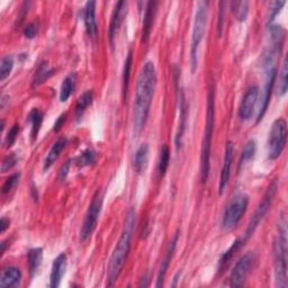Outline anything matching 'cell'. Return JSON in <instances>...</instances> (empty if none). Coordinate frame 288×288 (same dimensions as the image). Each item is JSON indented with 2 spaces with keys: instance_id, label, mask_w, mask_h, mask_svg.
Listing matches in <instances>:
<instances>
[{
  "instance_id": "cell-1",
  "label": "cell",
  "mask_w": 288,
  "mask_h": 288,
  "mask_svg": "<svg viewBox=\"0 0 288 288\" xmlns=\"http://www.w3.org/2000/svg\"><path fill=\"white\" fill-rule=\"evenodd\" d=\"M157 87V71L153 62H147L138 74L136 94L133 109V124L136 134L146 127L152 99Z\"/></svg>"
},
{
  "instance_id": "cell-2",
  "label": "cell",
  "mask_w": 288,
  "mask_h": 288,
  "mask_svg": "<svg viewBox=\"0 0 288 288\" xmlns=\"http://www.w3.org/2000/svg\"><path fill=\"white\" fill-rule=\"evenodd\" d=\"M135 212L134 210H131L127 214L124 228H123L122 236L117 242L115 250L109 261L108 266V274H107V285L114 286L115 282L119 279V277L124 267L127 255H129L130 249H131V241L133 231H134L135 226Z\"/></svg>"
},
{
  "instance_id": "cell-3",
  "label": "cell",
  "mask_w": 288,
  "mask_h": 288,
  "mask_svg": "<svg viewBox=\"0 0 288 288\" xmlns=\"http://www.w3.org/2000/svg\"><path fill=\"white\" fill-rule=\"evenodd\" d=\"M214 117H215V106H214V89L211 88L209 96H207V109H206V124L203 137L201 146V158H200V177L203 183H206L210 176V159H211V148L213 131H214Z\"/></svg>"
},
{
  "instance_id": "cell-4",
  "label": "cell",
  "mask_w": 288,
  "mask_h": 288,
  "mask_svg": "<svg viewBox=\"0 0 288 288\" xmlns=\"http://www.w3.org/2000/svg\"><path fill=\"white\" fill-rule=\"evenodd\" d=\"M275 251V278L276 286L286 288L287 281V227L284 217L279 221L278 233L274 244Z\"/></svg>"
},
{
  "instance_id": "cell-5",
  "label": "cell",
  "mask_w": 288,
  "mask_h": 288,
  "mask_svg": "<svg viewBox=\"0 0 288 288\" xmlns=\"http://www.w3.org/2000/svg\"><path fill=\"white\" fill-rule=\"evenodd\" d=\"M207 17H209V3L199 2L197 4V10L194 20L193 36H191V46H190V66L191 72L195 73L198 63V47L205 35Z\"/></svg>"
},
{
  "instance_id": "cell-6",
  "label": "cell",
  "mask_w": 288,
  "mask_h": 288,
  "mask_svg": "<svg viewBox=\"0 0 288 288\" xmlns=\"http://www.w3.org/2000/svg\"><path fill=\"white\" fill-rule=\"evenodd\" d=\"M287 140V123L284 119H278L274 122L268 137V159L274 161L280 156L286 147Z\"/></svg>"
},
{
  "instance_id": "cell-7",
  "label": "cell",
  "mask_w": 288,
  "mask_h": 288,
  "mask_svg": "<svg viewBox=\"0 0 288 288\" xmlns=\"http://www.w3.org/2000/svg\"><path fill=\"white\" fill-rule=\"evenodd\" d=\"M249 198L247 195H238L233 197V199L227 205L226 211L224 213L222 220V227L224 230H231L238 223L241 221L242 216L245 214L248 209Z\"/></svg>"
},
{
  "instance_id": "cell-8",
  "label": "cell",
  "mask_w": 288,
  "mask_h": 288,
  "mask_svg": "<svg viewBox=\"0 0 288 288\" xmlns=\"http://www.w3.org/2000/svg\"><path fill=\"white\" fill-rule=\"evenodd\" d=\"M101 207H103V195H101L100 191L98 190L94 196L92 203H90L86 216H84L82 227L81 230H80V241L81 242H84L86 240H88L95 231L96 226H97Z\"/></svg>"
},
{
  "instance_id": "cell-9",
  "label": "cell",
  "mask_w": 288,
  "mask_h": 288,
  "mask_svg": "<svg viewBox=\"0 0 288 288\" xmlns=\"http://www.w3.org/2000/svg\"><path fill=\"white\" fill-rule=\"evenodd\" d=\"M276 191H277V185H276V183H273V184L270 185V187L268 188V190H267V193H266V195H265V197H264L263 201L260 203V205L258 206L257 211H255L254 215H253L252 218H251V221H250L249 226H248V230H247V232H245V236H244V238L241 240V241H240V243H241V245H243L245 242H247L248 240L250 239V237L252 236V234H253L254 231H255V228L258 227L259 223H260L261 221H263V218H264L265 215L267 214V212L269 211L270 206H271V203H273V200H274V197H275Z\"/></svg>"
},
{
  "instance_id": "cell-10",
  "label": "cell",
  "mask_w": 288,
  "mask_h": 288,
  "mask_svg": "<svg viewBox=\"0 0 288 288\" xmlns=\"http://www.w3.org/2000/svg\"><path fill=\"white\" fill-rule=\"evenodd\" d=\"M255 260H257L255 253L248 252L238 261L230 276V285L232 287H240L244 284L250 271L253 268Z\"/></svg>"
},
{
  "instance_id": "cell-11",
  "label": "cell",
  "mask_w": 288,
  "mask_h": 288,
  "mask_svg": "<svg viewBox=\"0 0 288 288\" xmlns=\"http://www.w3.org/2000/svg\"><path fill=\"white\" fill-rule=\"evenodd\" d=\"M264 73H265V77H266V81H265V86H264L263 92H261L257 122H260L261 120L264 119V116H265L266 111H267V108H268L270 97H271V94H273V89H274L276 77H277V69H276V67L270 68V69H266V70H264Z\"/></svg>"
},
{
  "instance_id": "cell-12",
  "label": "cell",
  "mask_w": 288,
  "mask_h": 288,
  "mask_svg": "<svg viewBox=\"0 0 288 288\" xmlns=\"http://www.w3.org/2000/svg\"><path fill=\"white\" fill-rule=\"evenodd\" d=\"M259 97V88L257 86H253L243 96L241 105L239 108V116L242 121H248L252 117L253 111L257 105Z\"/></svg>"
},
{
  "instance_id": "cell-13",
  "label": "cell",
  "mask_w": 288,
  "mask_h": 288,
  "mask_svg": "<svg viewBox=\"0 0 288 288\" xmlns=\"http://www.w3.org/2000/svg\"><path fill=\"white\" fill-rule=\"evenodd\" d=\"M178 103H179V123H178V130L177 133H176V137H175V144H176V149L177 151H179V149L181 148V143H183V137H184V133H185V129H186V121H187V105H186V100H185V95L183 89L178 88Z\"/></svg>"
},
{
  "instance_id": "cell-14",
  "label": "cell",
  "mask_w": 288,
  "mask_h": 288,
  "mask_svg": "<svg viewBox=\"0 0 288 288\" xmlns=\"http://www.w3.org/2000/svg\"><path fill=\"white\" fill-rule=\"evenodd\" d=\"M233 156H234V146L232 142H228L226 149H225V154H224V161L221 170V177H220V195H222L225 190L228 179L231 176V167L233 162Z\"/></svg>"
},
{
  "instance_id": "cell-15",
  "label": "cell",
  "mask_w": 288,
  "mask_h": 288,
  "mask_svg": "<svg viewBox=\"0 0 288 288\" xmlns=\"http://www.w3.org/2000/svg\"><path fill=\"white\" fill-rule=\"evenodd\" d=\"M126 14H127V4L125 2L117 3L114 8V12L113 14H111V19H110V25H109L108 35H109V41H110L111 45L114 44V37L117 33V31L120 30Z\"/></svg>"
},
{
  "instance_id": "cell-16",
  "label": "cell",
  "mask_w": 288,
  "mask_h": 288,
  "mask_svg": "<svg viewBox=\"0 0 288 288\" xmlns=\"http://www.w3.org/2000/svg\"><path fill=\"white\" fill-rule=\"evenodd\" d=\"M67 270V255L60 253L55 258L52 265V271L50 276V286L52 288H57L61 284V280Z\"/></svg>"
},
{
  "instance_id": "cell-17",
  "label": "cell",
  "mask_w": 288,
  "mask_h": 288,
  "mask_svg": "<svg viewBox=\"0 0 288 288\" xmlns=\"http://www.w3.org/2000/svg\"><path fill=\"white\" fill-rule=\"evenodd\" d=\"M157 7L158 3L157 2H149L147 3L146 7V13H144V19H143V27H142V43H146L150 37L152 26L154 23V17L157 14Z\"/></svg>"
},
{
  "instance_id": "cell-18",
  "label": "cell",
  "mask_w": 288,
  "mask_h": 288,
  "mask_svg": "<svg viewBox=\"0 0 288 288\" xmlns=\"http://www.w3.org/2000/svg\"><path fill=\"white\" fill-rule=\"evenodd\" d=\"M84 25L89 37L96 39L98 33L97 20H96V3L88 2L84 6Z\"/></svg>"
},
{
  "instance_id": "cell-19",
  "label": "cell",
  "mask_w": 288,
  "mask_h": 288,
  "mask_svg": "<svg viewBox=\"0 0 288 288\" xmlns=\"http://www.w3.org/2000/svg\"><path fill=\"white\" fill-rule=\"evenodd\" d=\"M20 281H22V273L16 267H7L2 271L0 287H17L20 285Z\"/></svg>"
},
{
  "instance_id": "cell-20",
  "label": "cell",
  "mask_w": 288,
  "mask_h": 288,
  "mask_svg": "<svg viewBox=\"0 0 288 288\" xmlns=\"http://www.w3.org/2000/svg\"><path fill=\"white\" fill-rule=\"evenodd\" d=\"M178 240H179V233H176V236L174 237L172 241L170 242V245H169V249H168V251H167V254L164 255V258H163L162 263H161V266H160V269H159V273H158L157 287L162 286V284H163L164 277H166L167 270H168L169 266H170V261H171V259H172V257H174L176 247H177Z\"/></svg>"
},
{
  "instance_id": "cell-21",
  "label": "cell",
  "mask_w": 288,
  "mask_h": 288,
  "mask_svg": "<svg viewBox=\"0 0 288 288\" xmlns=\"http://www.w3.org/2000/svg\"><path fill=\"white\" fill-rule=\"evenodd\" d=\"M66 146H67V138L66 137H60L54 144H53L52 148L50 149L49 154H47V157L45 158L44 166H43L44 171H46V170L49 169L52 166V164L56 161L57 158L60 157L61 152L65 150Z\"/></svg>"
},
{
  "instance_id": "cell-22",
  "label": "cell",
  "mask_w": 288,
  "mask_h": 288,
  "mask_svg": "<svg viewBox=\"0 0 288 288\" xmlns=\"http://www.w3.org/2000/svg\"><path fill=\"white\" fill-rule=\"evenodd\" d=\"M149 161V146L142 144L137 149L134 157V169L137 174H142L146 170Z\"/></svg>"
},
{
  "instance_id": "cell-23",
  "label": "cell",
  "mask_w": 288,
  "mask_h": 288,
  "mask_svg": "<svg viewBox=\"0 0 288 288\" xmlns=\"http://www.w3.org/2000/svg\"><path fill=\"white\" fill-rule=\"evenodd\" d=\"M93 99H94V95H93L92 90H87V92H84L81 96H80L77 101V105H76L77 120L81 119L84 111H86V109L89 107L90 105H92Z\"/></svg>"
},
{
  "instance_id": "cell-24",
  "label": "cell",
  "mask_w": 288,
  "mask_h": 288,
  "mask_svg": "<svg viewBox=\"0 0 288 288\" xmlns=\"http://www.w3.org/2000/svg\"><path fill=\"white\" fill-rule=\"evenodd\" d=\"M74 86H76V76L74 74H69L68 77L65 78L60 88V101L61 103H66V101L70 98V96L73 93Z\"/></svg>"
},
{
  "instance_id": "cell-25",
  "label": "cell",
  "mask_w": 288,
  "mask_h": 288,
  "mask_svg": "<svg viewBox=\"0 0 288 288\" xmlns=\"http://www.w3.org/2000/svg\"><path fill=\"white\" fill-rule=\"evenodd\" d=\"M28 120L32 124V131H31L32 141H35L37 138V134H39V132L41 130L42 122H43V114H42V111L40 109L34 108L30 113Z\"/></svg>"
},
{
  "instance_id": "cell-26",
  "label": "cell",
  "mask_w": 288,
  "mask_h": 288,
  "mask_svg": "<svg viewBox=\"0 0 288 288\" xmlns=\"http://www.w3.org/2000/svg\"><path fill=\"white\" fill-rule=\"evenodd\" d=\"M42 258H43V250L41 248H35L30 250L28 266H30V273L32 276H34L37 273V270L40 269V266L42 264Z\"/></svg>"
},
{
  "instance_id": "cell-27",
  "label": "cell",
  "mask_w": 288,
  "mask_h": 288,
  "mask_svg": "<svg viewBox=\"0 0 288 288\" xmlns=\"http://www.w3.org/2000/svg\"><path fill=\"white\" fill-rule=\"evenodd\" d=\"M133 63V54L132 51L129 52L124 65V70H123V78H122V89H123V98L125 99L127 92H129V84H130V78H131V68Z\"/></svg>"
},
{
  "instance_id": "cell-28",
  "label": "cell",
  "mask_w": 288,
  "mask_h": 288,
  "mask_svg": "<svg viewBox=\"0 0 288 288\" xmlns=\"http://www.w3.org/2000/svg\"><path fill=\"white\" fill-rule=\"evenodd\" d=\"M255 152H257V143H255L254 140L248 141L243 148L241 158H240L239 166L242 167L245 163L249 162L250 160L253 159L255 156Z\"/></svg>"
},
{
  "instance_id": "cell-29",
  "label": "cell",
  "mask_w": 288,
  "mask_h": 288,
  "mask_svg": "<svg viewBox=\"0 0 288 288\" xmlns=\"http://www.w3.org/2000/svg\"><path fill=\"white\" fill-rule=\"evenodd\" d=\"M96 157L97 156H96V152L93 149H87V150L81 152V154L76 159V164L79 168L92 166L96 161Z\"/></svg>"
},
{
  "instance_id": "cell-30",
  "label": "cell",
  "mask_w": 288,
  "mask_h": 288,
  "mask_svg": "<svg viewBox=\"0 0 288 288\" xmlns=\"http://www.w3.org/2000/svg\"><path fill=\"white\" fill-rule=\"evenodd\" d=\"M233 13L236 14L237 19L240 22H244L249 14V3L248 2H236L232 4Z\"/></svg>"
},
{
  "instance_id": "cell-31",
  "label": "cell",
  "mask_w": 288,
  "mask_h": 288,
  "mask_svg": "<svg viewBox=\"0 0 288 288\" xmlns=\"http://www.w3.org/2000/svg\"><path fill=\"white\" fill-rule=\"evenodd\" d=\"M169 161H170V150L167 144L161 148L160 151V159H159V172L161 176H164L167 169L169 167Z\"/></svg>"
},
{
  "instance_id": "cell-32",
  "label": "cell",
  "mask_w": 288,
  "mask_h": 288,
  "mask_svg": "<svg viewBox=\"0 0 288 288\" xmlns=\"http://www.w3.org/2000/svg\"><path fill=\"white\" fill-rule=\"evenodd\" d=\"M14 68V60L12 56H5L3 57L2 63H0V80L4 81L5 79L9 77V74L12 73V70Z\"/></svg>"
},
{
  "instance_id": "cell-33",
  "label": "cell",
  "mask_w": 288,
  "mask_h": 288,
  "mask_svg": "<svg viewBox=\"0 0 288 288\" xmlns=\"http://www.w3.org/2000/svg\"><path fill=\"white\" fill-rule=\"evenodd\" d=\"M287 60L285 59L284 63H282V68L280 71V76H279V87H278V96H284L287 93L288 89V78H287Z\"/></svg>"
},
{
  "instance_id": "cell-34",
  "label": "cell",
  "mask_w": 288,
  "mask_h": 288,
  "mask_svg": "<svg viewBox=\"0 0 288 288\" xmlns=\"http://www.w3.org/2000/svg\"><path fill=\"white\" fill-rule=\"evenodd\" d=\"M51 74H52V71L47 69V66L45 65V63H43V65H42L39 68V70H37V72H36V76H35L34 81H33V87L40 86V84L42 82H44L45 80L51 76Z\"/></svg>"
},
{
  "instance_id": "cell-35",
  "label": "cell",
  "mask_w": 288,
  "mask_h": 288,
  "mask_svg": "<svg viewBox=\"0 0 288 288\" xmlns=\"http://www.w3.org/2000/svg\"><path fill=\"white\" fill-rule=\"evenodd\" d=\"M286 5V2H273L270 4V7L268 9V16H267V22L270 24L277 15L280 13L281 8Z\"/></svg>"
},
{
  "instance_id": "cell-36",
  "label": "cell",
  "mask_w": 288,
  "mask_h": 288,
  "mask_svg": "<svg viewBox=\"0 0 288 288\" xmlns=\"http://www.w3.org/2000/svg\"><path fill=\"white\" fill-rule=\"evenodd\" d=\"M19 177H20V175L19 174H15L13 176H10L9 178L6 179V181H5V184L3 186V194H7L9 193L10 190H12L16 185H17V183L19 181Z\"/></svg>"
},
{
  "instance_id": "cell-37",
  "label": "cell",
  "mask_w": 288,
  "mask_h": 288,
  "mask_svg": "<svg viewBox=\"0 0 288 288\" xmlns=\"http://www.w3.org/2000/svg\"><path fill=\"white\" fill-rule=\"evenodd\" d=\"M18 161V159L17 157H16V154H9L8 157H6L4 159V161H3V164H2V171L3 172H6L8 171L9 169H12L16 163H17Z\"/></svg>"
},
{
  "instance_id": "cell-38",
  "label": "cell",
  "mask_w": 288,
  "mask_h": 288,
  "mask_svg": "<svg viewBox=\"0 0 288 288\" xmlns=\"http://www.w3.org/2000/svg\"><path fill=\"white\" fill-rule=\"evenodd\" d=\"M18 132H19V125L17 124H15L12 129L9 130L8 134L6 136V141H5V143H6V148H10L15 143L16 138H17L18 135Z\"/></svg>"
},
{
  "instance_id": "cell-39",
  "label": "cell",
  "mask_w": 288,
  "mask_h": 288,
  "mask_svg": "<svg viewBox=\"0 0 288 288\" xmlns=\"http://www.w3.org/2000/svg\"><path fill=\"white\" fill-rule=\"evenodd\" d=\"M37 30H39V27H37V24L32 23L24 28V32H23L24 36L27 37V39H33V37H35V35L37 34Z\"/></svg>"
},
{
  "instance_id": "cell-40",
  "label": "cell",
  "mask_w": 288,
  "mask_h": 288,
  "mask_svg": "<svg viewBox=\"0 0 288 288\" xmlns=\"http://www.w3.org/2000/svg\"><path fill=\"white\" fill-rule=\"evenodd\" d=\"M225 7H226V3H220L221 12H220V20H218V34H220V36L222 35L224 20H225Z\"/></svg>"
},
{
  "instance_id": "cell-41",
  "label": "cell",
  "mask_w": 288,
  "mask_h": 288,
  "mask_svg": "<svg viewBox=\"0 0 288 288\" xmlns=\"http://www.w3.org/2000/svg\"><path fill=\"white\" fill-rule=\"evenodd\" d=\"M70 166H71V160H68V161L60 168V170H59V176H57L59 180L62 181L67 178L69 170H70Z\"/></svg>"
},
{
  "instance_id": "cell-42",
  "label": "cell",
  "mask_w": 288,
  "mask_h": 288,
  "mask_svg": "<svg viewBox=\"0 0 288 288\" xmlns=\"http://www.w3.org/2000/svg\"><path fill=\"white\" fill-rule=\"evenodd\" d=\"M66 120H67V114H66V113H65V114H62V115H60V116H59V119L56 120L55 124H54V127H53V131L57 132L59 130H60V129H61V127L63 126V124H65Z\"/></svg>"
},
{
  "instance_id": "cell-43",
  "label": "cell",
  "mask_w": 288,
  "mask_h": 288,
  "mask_svg": "<svg viewBox=\"0 0 288 288\" xmlns=\"http://www.w3.org/2000/svg\"><path fill=\"white\" fill-rule=\"evenodd\" d=\"M9 220L6 217H3L2 221H0V230H2V233L6 232L7 228L9 227Z\"/></svg>"
},
{
  "instance_id": "cell-44",
  "label": "cell",
  "mask_w": 288,
  "mask_h": 288,
  "mask_svg": "<svg viewBox=\"0 0 288 288\" xmlns=\"http://www.w3.org/2000/svg\"><path fill=\"white\" fill-rule=\"evenodd\" d=\"M179 276H180V273H178L177 275H176V276L174 277V281H172V284H171V286H172V287H175V286H177V281H178V278H179Z\"/></svg>"
}]
</instances>
